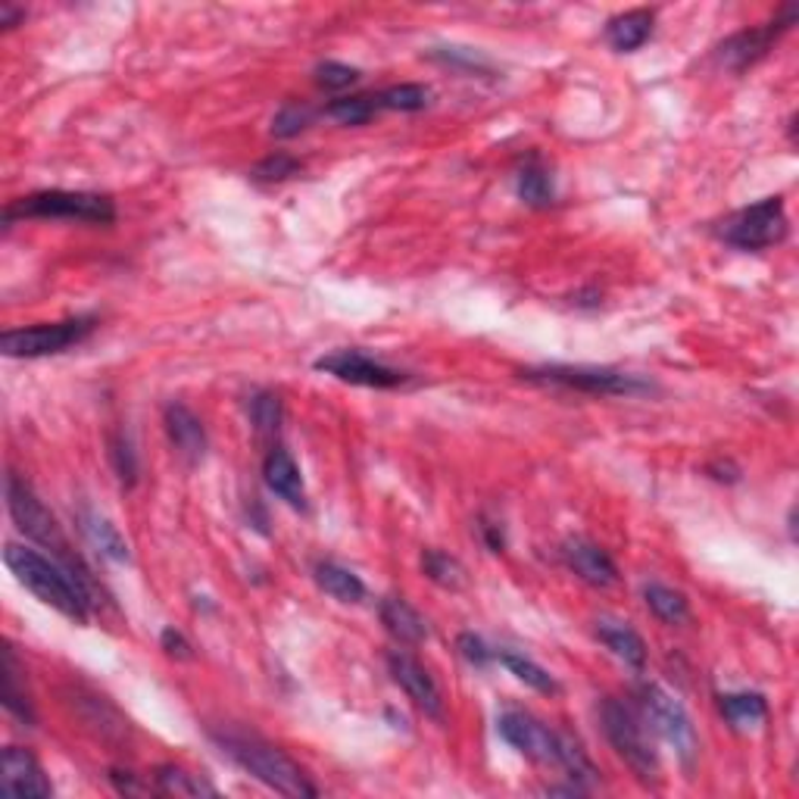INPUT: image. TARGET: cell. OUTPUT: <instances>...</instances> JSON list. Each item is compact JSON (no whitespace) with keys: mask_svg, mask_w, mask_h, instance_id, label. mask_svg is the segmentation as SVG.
Returning a JSON list of instances; mask_svg holds the SVG:
<instances>
[{"mask_svg":"<svg viewBox=\"0 0 799 799\" xmlns=\"http://www.w3.org/2000/svg\"><path fill=\"white\" fill-rule=\"evenodd\" d=\"M718 709L738 731L758 728L765 721V716H768V706H765L762 694H724L718 699Z\"/></svg>","mask_w":799,"mask_h":799,"instance_id":"25","label":"cell"},{"mask_svg":"<svg viewBox=\"0 0 799 799\" xmlns=\"http://www.w3.org/2000/svg\"><path fill=\"white\" fill-rule=\"evenodd\" d=\"M153 780H157V790L165 794V797H216L219 794L201 775H191V772L179 768V765H160Z\"/></svg>","mask_w":799,"mask_h":799,"instance_id":"26","label":"cell"},{"mask_svg":"<svg viewBox=\"0 0 799 799\" xmlns=\"http://www.w3.org/2000/svg\"><path fill=\"white\" fill-rule=\"evenodd\" d=\"M522 378L540 381V385L581 390V393H606V397H631V393L650 390V385L643 378H637V375L600 369V366H540V369H525Z\"/></svg>","mask_w":799,"mask_h":799,"instance_id":"8","label":"cell"},{"mask_svg":"<svg viewBox=\"0 0 799 799\" xmlns=\"http://www.w3.org/2000/svg\"><path fill=\"white\" fill-rule=\"evenodd\" d=\"M481 534H484V544H488V550H491V553H500V550L506 547L503 528H500L496 522H484V525H481Z\"/></svg>","mask_w":799,"mask_h":799,"instance_id":"42","label":"cell"},{"mask_svg":"<svg viewBox=\"0 0 799 799\" xmlns=\"http://www.w3.org/2000/svg\"><path fill=\"white\" fill-rule=\"evenodd\" d=\"M378 113L375 94H356V98H338L331 101L329 116L341 125H366Z\"/></svg>","mask_w":799,"mask_h":799,"instance_id":"33","label":"cell"},{"mask_svg":"<svg viewBox=\"0 0 799 799\" xmlns=\"http://www.w3.org/2000/svg\"><path fill=\"white\" fill-rule=\"evenodd\" d=\"M309 123H312V110L307 103H285L272 119V135L275 138H297L304 128H309Z\"/></svg>","mask_w":799,"mask_h":799,"instance_id":"36","label":"cell"},{"mask_svg":"<svg viewBox=\"0 0 799 799\" xmlns=\"http://www.w3.org/2000/svg\"><path fill=\"white\" fill-rule=\"evenodd\" d=\"M650 35H653V13L650 10H628L606 25V42L621 54H631L637 47H643L650 42Z\"/></svg>","mask_w":799,"mask_h":799,"instance_id":"21","label":"cell"},{"mask_svg":"<svg viewBox=\"0 0 799 799\" xmlns=\"http://www.w3.org/2000/svg\"><path fill=\"white\" fill-rule=\"evenodd\" d=\"M304 169L300 160H294V157H287V153H275V157H266L263 163L253 165V179L256 182H285L290 175H297Z\"/></svg>","mask_w":799,"mask_h":799,"instance_id":"37","label":"cell"},{"mask_svg":"<svg viewBox=\"0 0 799 799\" xmlns=\"http://www.w3.org/2000/svg\"><path fill=\"white\" fill-rule=\"evenodd\" d=\"M263 478L266 488L275 496H282L290 510H307V488H304V475L297 469L294 456L282 447L269 450L266 463H263Z\"/></svg>","mask_w":799,"mask_h":799,"instance_id":"16","label":"cell"},{"mask_svg":"<svg viewBox=\"0 0 799 799\" xmlns=\"http://www.w3.org/2000/svg\"><path fill=\"white\" fill-rule=\"evenodd\" d=\"M110 780H113V787L125 794V797H135V794H144L147 787L138 784V775H132V772H119V768H113L110 772Z\"/></svg>","mask_w":799,"mask_h":799,"instance_id":"41","label":"cell"},{"mask_svg":"<svg viewBox=\"0 0 799 799\" xmlns=\"http://www.w3.org/2000/svg\"><path fill=\"white\" fill-rule=\"evenodd\" d=\"M556 765L574 780V784H584V787H591L596 778H600V772L594 768V762L587 758V753L581 750V743L572 740L569 734H559V746H556Z\"/></svg>","mask_w":799,"mask_h":799,"instance_id":"29","label":"cell"},{"mask_svg":"<svg viewBox=\"0 0 799 799\" xmlns=\"http://www.w3.org/2000/svg\"><path fill=\"white\" fill-rule=\"evenodd\" d=\"M20 20H25V10L13 7V3H0V25L3 28H13Z\"/></svg>","mask_w":799,"mask_h":799,"instance_id":"43","label":"cell"},{"mask_svg":"<svg viewBox=\"0 0 799 799\" xmlns=\"http://www.w3.org/2000/svg\"><path fill=\"white\" fill-rule=\"evenodd\" d=\"M160 643H163V650L169 653V657L191 659V643H187L182 631H175V628H165L163 635H160Z\"/></svg>","mask_w":799,"mask_h":799,"instance_id":"40","label":"cell"},{"mask_svg":"<svg viewBox=\"0 0 799 799\" xmlns=\"http://www.w3.org/2000/svg\"><path fill=\"white\" fill-rule=\"evenodd\" d=\"M600 718H603V731H606V738L613 743V750L631 765V772H635L637 778L657 780L659 756L657 750H653V740L647 734L643 718L637 716L628 703L613 697L603 699Z\"/></svg>","mask_w":799,"mask_h":799,"instance_id":"4","label":"cell"},{"mask_svg":"<svg viewBox=\"0 0 799 799\" xmlns=\"http://www.w3.org/2000/svg\"><path fill=\"white\" fill-rule=\"evenodd\" d=\"M388 669H390V677L400 684V690L407 694V697L425 712L429 718H444V699H441V690H437V684H434V677L429 675V669L419 662V659H412L410 653H403V650H393L388 653Z\"/></svg>","mask_w":799,"mask_h":799,"instance_id":"13","label":"cell"},{"mask_svg":"<svg viewBox=\"0 0 799 799\" xmlns=\"http://www.w3.org/2000/svg\"><path fill=\"white\" fill-rule=\"evenodd\" d=\"M431 91L425 84H393L385 88L381 94H375L378 110H397V113H419L429 106Z\"/></svg>","mask_w":799,"mask_h":799,"instance_id":"31","label":"cell"},{"mask_svg":"<svg viewBox=\"0 0 799 799\" xmlns=\"http://www.w3.org/2000/svg\"><path fill=\"white\" fill-rule=\"evenodd\" d=\"M643 600H647V609L657 615L659 621H665V625H684L690 618V606H687L684 594H677V591L665 587V584H647Z\"/></svg>","mask_w":799,"mask_h":799,"instance_id":"28","label":"cell"},{"mask_svg":"<svg viewBox=\"0 0 799 799\" xmlns=\"http://www.w3.org/2000/svg\"><path fill=\"white\" fill-rule=\"evenodd\" d=\"M422 572L429 574V581H434L444 591H459L463 581H466V569L459 566V559L441 553V550H425L422 553Z\"/></svg>","mask_w":799,"mask_h":799,"instance_id":"30","label":"cell"},{"mask_svg":"<svg viewBox=\"0 0 799 799\" xmlns=\"http://www.w3.org/2000/svg\"><path fill=\"white\" fill-rule=\"evenodd\" d=\"M596 637L603 640V647H606L618 662L631 665L637 672L647 665V643H643V637L637 635L631 625L615 621V618H600V621H596Z\"/></svg>","mask_w":799,"mask_h":799,"instance_id":"19","label":"cell"},{"mask_svg":"<svg viewBox=\"0 0 799 799\" xmlns=\"http://www.w3.org/2000/svg\"><path fill=\"white\" fill-rule=\"evenodd\" d=\"M72 219V222H91V226H110L116 219V206L103 194L91 191H38L28 194L16 204L7 206L3 222L10 226L13 219Z\"/></svg>","mask_w":799,"mask_h":799,"instance_id":"3","label":"cell"},{"mask_svg":"<svg viewBox=\"0 0 799 799\" xmlns=\"http://www.w3.org/2000/svg\"><path fill=\"white\" fill-rule=\"evenodd\" d=\"M94 319L79 316V319H62V322H44L32 329H13L0 334V353L10 359H38V356H54L62 350L82 344L84 338L94 331Z\"/></svg>","mask_w":799,"mask_h":799,"instance_id":"6","label":"cell"},{"mask_svg":"<svg viewBox=\"0 0 799 799\" xmlns=\"http://www.w3.org/2000/svg\"><path fill=\"white\" fill-rule=\"evenodd\" d=\"M76 522H79V532L82 537L103 556V559H110V562H128L132 553H128V540L123 537V532L106 518L103 513L98 510H91V506H82L79 515H76Z\"/></svg>","mask_w":799,"mask_h":799,"instance_id":"18","label":"cell"},{"mask_svg":"<svg viewBox=\"0 0 799 799\" xmlns=\"http://www.w3.org/2000/svg\"><path fill=\"white\" fill-rule=\"evenodd\" d=\"M496 731L506 740L513 750H518L532 762H544V765H556V746H559V734L550 731L544 721H537L528 712L518 709H506L496 718Z\"/></svg>","mask_w":799,"mask_h":799,"instance_id":"12","label":"cell"},{"mask_svg":"<svg viewBox=\"0 0 799 799\" xmlns=\"http://www.w3.org/2000/svg\"><path fill=\"white\" fill-rule=\"evenodd\" d=\"M515 185H518V197L528 206H534V209H547L556 201L553 175H550L547 165L540 163V160H534V157L518 169Z\"/></svg>","mask_w":799,"mask_h":799,"instance_id":"23","label":"cell"},{"mask_svg":"<svg viewBox=\"0 0 799 799\" xmlns=\"http://www.w3.org/2000/svg\"><path fill=\"white\" fill-rule=\"evenodd\" d=\"M247 410H250L253 429L260 431V434H275L278 425H282V397L272 393V390H256L250 397V407Z\"/></svg>","mask_w":799,"mask_h":799,"instance_id":"32","label":"cell"},{"mask_svg":"<svg viewBox=\"0 0 799 799\" xmlns=\"http://www.w3.org/2000/svg\"><path fill=\"white\" fill-rule=\"evenodd\" d=\"M378 613H381L388 635L397 637L400 643H410L412 647V643H422L429 637V621L403 596H385Z\"/></svg>","mask_w":799,"mask_h":799,"instance_id":"20","label":"cell"},{"mask_svg":"<svg viewBox=\"0 0 799 799\" xmlns=\"http://www.w3.org/2000/svg\"><path fill=\"white\" fill-rule=\"evenodd\" d=\"M721 241L738 250H765L787 238V209L780 197H765L753 206H743L721 222Z\"/></svg>","mask_w":799,"mask_h":799,"instance_id":"7","label":"cell"},{"mask_svg":"<svg viewBox=\"0 0 799 799\" xmlns=\"http://www.w3.org/2000/svg\"><path fill=\"white\" fill-rule=\"evenodd\" d=\"M316 369L334 375L338 381L347 385H359V388H400L407 381V375L393 366H385L381 359H375L363 350H334L329 356L316 359Z\"/></svg>","mask_w":799,"mask_h":799,"instance_id":"10","label":"cell"},{"mask_svg":"<svg viewBox=\"0 0 799 799\" xmlns=\"http://www.w3.org/2000/svg\"><path fill=\"white\" fill-rule=\"evenodd\" d=\"M163 422H165V434H169V441H172V447L182 453L187 463H197V459L206 453V431L204 422L194 415V410L175 400V403L165 407Z\"/></svg>","mask_w":799,"mask_h":799,"instance_id":"17","label":"cell"},{"mask_svg":"<svg viewBox=\"0 0 799 799\" xmlns=\"http://www.w3.org/2000/svg\"><path fill=\"white\" fill-rule=\"evenodd\" d=\"M7 510H10L13 522H16V528H20L25 537H32L35 544H42L44 550H50V553L60 559L62 566L82 572L79 562H76V556L69 553V544H66V537H62L57 518L50 515V510L38 500V493L32 491L20 475H7Z\"/></svg>","mask_w":799,"mask_h":799,"instance_id":"5","label":"cell"},{"mask_svg":"<svg viewBox=\"0 0 799 799\" xmlns=\"http://www.w3.org/2000/svg\"><path fill=\"white\" fill-rule=\"evenodd\" d=\"M562 559L584 584H591L596 591H606L618 581V569L609 553L587 537H569L562 544Z\"/></svg>","mask_w":799,"mask_h":799,"instance_id":"14","label":"cell"},{"mask_svg":"<svg viewBox=\"0 0 799 799\" xmlns=\"http://www.w3.org/2000/svg\"><path fill=\"white\" fill-rule=\"evenodd\" d=\"M110 463H113V469H116L123 484H135V478H138V453H135V444H132V437L125 431H116L110 437Z\"/></svg>","mask_w":799,"mask_h":799,"instance_id":"35","label":"cell"},{"mask_svg":"<svg viewBox=\"0 0 799 799\" xmlns=\"http://www.w3.org/2000/svg\"><path fill=\"white\" fill-rule=\"evenodd\" d=\"M431 60L453 66V69H463V72H475V76H488L493 66L484 54L471 50V47H434L429 54Z\"/></svg>","mask_w":799,"mask_h":799,"instance_id":"34","label":"cell"},{"mask_svg":"<svg viewBox=\"0 0 799 799\" xmlns=\"http://www.w3.org/2000/svg\"><path fill=\"white\" fill-rule=\"evenodd\" d=\"M0 672H3V706H7V712L25 721V724H32L35 712H32V703H28V690L22 684L20 659H16V650L10 643L3 647V665H0Z\"/></svg>","mask_w":799,"mask_h":799,"instance_id":"22","label":"cell"},{"mask_svg":"<svg viewBox=\"0 0 799 799\" xmlns=\"http://www.w3.org/2000/svg\"><path fill=\"white\" fill-rule=\"evenodd\" d=\"M316 581H319V587H322L326 594L334 596V600H341V603H359V600L366 596L363 578L356 572H350V569H344V566H338V562H319V566H316Z\"/></svg>","mask_w":799,"mask_h":799,"instance_id":"24","label":"cell"},{"mask_svg":"<svg viewBox=\"0 0 799 799\" xmlns=\"http://www.w3.org/2000/svg\"><path fill=\"white\" fill-rule=\"evenodd\" d=\"M356 79H359V69H353L347 62L326 60L316 66V82H319V88H326V91H344Z\"/></svg>","mask_w":799,"mask_h":799,"instance_id":"38","label":"cell"},{"mask_svg":"<svg viewBox=\"0 0 799 799\" xmlns=\"http://www.w3.org/2000/svg\"><path fill=\"white\" fill-rule=\"evenodd\" d=\"M213 740L222 746V753L231 756L247 775L266 784L269 790L285 794V797H316L319 790L309 784L304 768L285 756L278 746H272L269 740L256 738V734H244V731H219Z\"/></svg>","mask_w":799,"mask_h":799,"instance_id":"2","label":"cell"},{"mask_svg":"<svg viewBox=\"0 0 799 799\" xmlns=\"http://www.w3.org/2000/svg\"><path fill=\"white\" fill-rule=\"evenodd\" d=\"M3 794H13V797H32L44 799L54 794L50 780L44 775L42 762L32 756L28 750L20 746H7L3 750V778H0Z\"/></svg>","mask_w":799,"mask_h":799,"instance_id":"15","label":"cell"},{"mask_svg":"<svg viewBox=\"0 0 799 799\" xmlns=\"http://www.w3.org/2000/svg\"><path fill=\"white\" fill-rule=\"evenodd\" d=\"M3 562L16 574L22 587H28L42 603L54 606L72 621H88V606L94 600L88 594V581L82 572L62 566L60 559H47L38 550H25L20 544H7Z\"/></svg>","mask_w":799,"mask_h":799,"instance_id":"1","label":"cell"},{"mask_svg":"<svg viewBox=\"0 0 799 799\" xmlns=\"http://www.w3.org/2000/svg\"><path fill=\"white\" fill-rule=\"evenodd\" d=\"M459 653L469 659L471 665H478V669L491 665L493 659H496V653H493L491 647H488V643H484V640H481L478 635H471V631L459 635Z\"/></svg>","mask_w":799,"mask_h":799,"instance_id":"39","label":"cell"},{"mask_svg":"<svg viewBox=\"0 0 799 799\" xmlns=\"http://www.w3.org/2000/svg\"><path fill=\"white\" fill-rule=\"evenodd\" d=\"M496 659H500V662H503V665H506V669H510V672H513L522 684H528V687L537 690V694L556 697V694L562 690V687H559V681H556V677L550 675L544 665H537L534 659L522 657V653H513V650H500Z\"/></svg>","mask_w":799,"mask_h":799,"instance_id":"27","label":"cell"},{"mask_svg":"<svg viewBox=\"0 0 799 799\" xmlns=\"http://www.w3.org/2000/svg\"><path fill=\"white\" fill-rule=\"evenodd\" d=\"M637 699H640L643 718L675 746L677 756L690 765L694 756H697V728H694V721L687 716V709L669 690H662L659 684H640Z\"/></svg>","mask_w":799,"mask_h":799,"instance_id":"9","label":"cell"},{"mask_svg":"<svg viewBox=\"0 0 799 799\" xmlns=\"http://www.w3.org/2000/svg\"><path fill=\"white\" fill-rule=\"evenodd\" d=\"M794 22H797V10L787 7L784 16H778V20L731 35L728 42L718 47V60H721V66H728L731 72H743V69L756 66V62L772 50V44L778 42L780 35H784Z\"/></svg>","mask_w":799,"mask_h":799,"instance_id":"11","label":"cell"}]
</instances>
